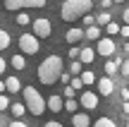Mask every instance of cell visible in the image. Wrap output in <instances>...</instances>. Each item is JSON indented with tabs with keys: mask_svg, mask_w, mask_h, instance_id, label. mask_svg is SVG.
I'll use <instances>...</instances> for the list:
<instances>
[{
	"mask_svg": "<svg viewBox=\"0 0 129 127\" xmlns=\"http://www.w3.org/2000/svg\"><path fill=\"white\" fill-rule=\"evenodd\" d=\"M79 77H81V82H84V86H91L93 84V82H98V77L96 74H93V72H81V74H79Z\"/></svg>",
	"mask_w": 129,
	"mask_h": 127,
	"instance_id": "obj_19",
	"label": "cell"
},
{
	"mask_svg": "<svg viewBox=\"0 0 129 127\" xmlns=\"http://www.w3.org/2000/svg\"><path fill=\"white\" fill-rule=\"evenodd\" d=\"M10 110H12L14 118H22V115L26 113V106H24V103H12V106H10Z\"/></svg>",
	"mask_w": 129,
	"mask_h": 127,
	"instance_id": "obj_21",
	"label": "cell"
},
{
	"mask_svg": "<svg viewBox=\"0 0 129 127\" xmlns=\"http://www.w3.org/2000/svg\"><path fill=\"white\" fill-rule=\"evenodd\" d=\"M79 55H81V48H77V46L69 48V58H72V60H79Z\"/></svg>",
	"mask_w": 129,
	"mask_h": 127,
	"instance_id": "obj_29",
	"label": "cell"
},
{
	"mask_svg": "<svg viewBox=\"0 0 129 127\" xmlns=\"http://www.w3.org/2000/svg\"><path fill=\"white\" fill-rule=\"evenodd\" d=\"M69 74H72V77H79V74H81V62H79V60H72V62H69Z\"/></svg>",
	"mask_w": 129,
	"mask_h": 127,
	"instance_id": "obj_25",
	"label": "cell"
},
{
	"mask_svg": "<svg viewBox=\"0 0 129 127\" xmlns=\"http://www.w3.org/2000/svg\"><path fill=\"white\" fill-rule=\"evenodd\" d=\"M96 60V50L93 48H81V55H79V62H84V65H91V62Z\"/></svg>",
	"mask_w": 129,
	"mask_h": 127,
	"instance_id": "obj_14",
	"label": "cell"
},
{
	"mask_svg": "<svg viewBox=\"0 0 129 127\" xmlns=\"http://www.w3.org/2000/svg\"><path fill=\"white\" fill-rule=\"evenodd\" d=\"M84 38H88V41H98V38H101V27H98V24L86 27V29H84Z\"/></svg>",
	"mask_w": 129,
	"mask_h": 127,
	"instance_id": "obj_15",
	"label": "cell"
},
{
	"mask_svg": "<svg viewBox=\"0 0 129 127\" xmlns=\"http://www.w3.org/2000/svg\"><path fill=\"white\" fill-rule=\"evenodd\" d=\"M10 31H5V29H0V50H5V48H10Z\"/></svg>",
	"mask_w": 129,
	"mask_h": 127,
	"instance_id": "obj_20",
	"label": "cell"
},
{
	"mask_svg": "<svg viewBox=\"0 0 129 127\" xmlns=\"http://www.w3.org/2000/svg\"><path fill=\"white\" fill-rule=\"evenodd\" d=\"M103 70H105V77H115L117 72H120V65H117V60H108L105 65H103Z\"/></svg>",
	"mask_w": 129,
	"mask_h": 127,
	"instance_id": "obj_17",
	"label": "cell"
},
{
	"mask_svg": "<svg viewBox=\"0 0 129 127\" xmlns=\"http://www.w3.org/2000/svg\"><path fill=\"white\" fill-rule=\"evenodd\" d=\"M74 94H77V91H74V89H72L69 84L64 86V98H74Z\"/></svg>",
	"mask_w": 129,
	"mask_h": 127,
	"instance_id": "obj_33",
	"label": "cell"
},
{
	"mask_svg": "<svg viewBox=\"0 0 129 127\" xmlns=\"http://www.w3.org/2000/svg\"><path fill=\"white\" fill-rule=\"evenodd\" d=\"M69 86H72L74 91H79V89H84V82H81V77H74V79L69 82Z\"/></svg>",
	"mask_w": 129,
	"mask_h": 127,
	"instance_id": "obj_28",
	"label": "cell"
},
{
	"mask_svg": "<svg viewBox=\"0 0 129 127\" xmlns=\"http://www.w3.org/2000/svg\"><path fill=\"white\" fill-rule=\"evenodd\" d=\"M122 113L129 115V101H122Z\"/></svg>",
	"mask_w": 129,
	"mask_h": 127,
	"instance_id": "obj_38",
	"label": "cell"
},
{
	"mask_svg": "<svg viewBox=\"0 0 129 127\" xmlns=\"http://www.w3.org/2000/svg\"><path fill=\"white\" fill-rule=\"evenodd\" d=\"M77 101H79V106H81L84 110H93L98 106V94H93V91H84Z\"/></svg>",
	"mask_w": 129,
	"mask_h": 127,
	"instance_id": "obj_8",
	"label": "cell"
},
{
	"mask_svg": "<svg viewBox=\"0 0 129 127\" xmlns=\"http://www.w3.org/2000/svg\"><path fill=\"white\" fill-rule=\"evenodd\" d=\"M10 65H12L14 70H26V58H24L22 53H17V55L10 58Z\"/></svg>",
	"mask_w": 129,
	"mask_h": 127,
	"instance_id": "obj_16",
	"label": "cell"
},
{
	"mask_svg": "<svg viewBox=\"0 0 129 127\" xmlns=\"http://www.w3.org/2000/svg\"><path fill=\"white\" fill-rule=\"evenodd\" d=\"M31 27H34V36H36V38H48L53 34V24H50V19H46V17L34 19Z\"/></svg>",
	"mask_w": 129,
	"mask_h": 127,
	"instance_id": "obj_6",
	"label": "cell"
},
{
	"mask_svg": "<svg viewBox=\"0 0 129 127\" xmlns=\"http://www.w3.org/2000/svg\"><path fill=\"white\" fill-rule=\"evenodd\" d=\"M115 50H117V43L112 41L110 36H101V38H98V43H96V55L110 58V55H115Z\"/></svg>",
	"mask_w": 129,
	"mask_h": 127,
	"instance_id": "obj_7",
	"label": "cell"
},
{
	"mask_svg": "<svg viewBox=\"0 0 129 127\" xmlns=\"http://www.w3.org/2000/svg\"><path fill=\"white\" fill-rule=\"evenodd\" d=\"M84 24H86V27H93V24H96V17H93L91 12H88V14H84Z\"/></svg>",
	"mask_w": 129,
	"mask_h": 127,
	"instance_id": "obj_31",
	"label": "cell"
},
{
	"mask_svg": "<svg viewBox=\"0 0 129 127\" xmlns=\"http://www.w3.org/2000/svg\"><path fill=\"white\" fill-rule=\"evenodd\" d=\"M96 22L101 24V27H108V24L112 22V17H110V12H108V10H103V12H101V14L96 17Z\"/></svg>",
	"mask_w": 129,
	"mask_h": 127,
	"instance_id": "obj_22",
	"label": "cell"
},
{
	"mask_svg": "<svg viewBox=\"0 0 129 127\" xmlns=\"http://www.w3.org/2000/svg\"><path fill=\"white\" fill-rule=\"evenodd\" d=\"M93 7V0H64L60 7V17L62 22H77L79 17L88 14Z\"/></svg>",
	"mask_w": 129,
	"mask_h": 127,
	"instance_id": "obj_2",
	"label": "cell"
},
{
	"mask_svg": "<svg viewBox=\"0 0 129 127\" xmlns=\"http://www.w3.org/2000/svg\"><path fill=\"white\" fill-rule=\"evenodd\" d=\"M5 91H7V89H5V82L0 79V94H5Z\"/></svg>",
	"mask_w": 129,
	"mask_h": 127,
	"instance_id": "obj_41",
	"label": "cell"
},
{
	"mask_svg": "<svg viewBox=\"0 0 129 127\" xmlns=\"http://www.w3.org/2000/svg\"><path fill=\"white\" fill-rule=\"evenodd\" d=\"M60 82H62L64 86H67L69 82H72V74H69V72H62V74H60Z\"/></svg>",
	"mask_w": 129,
	"mask_h": 127,
	"instance_id": "obj_32",
	"label": "cell"
},
{
	"mask_svg": "<svg viewBox=\"0 0 129 127\" xmlns=\"http://www.w3.org/2000/svg\"><path fill=\"white\" fill-rule=\"evenodd\" d=\"M117 65H120V72H122V77H129V60H117Z\"/></svg>",
	"mask_w": 129,
	"mask_h": 127,
	"instance_id": "obj_27",
	"label": "cell"
},
{
	"mask_svg": "<svg viewBox=\"0 0 129 127\" xmlns=\"http://www.w3.org/2000/svg\"><path fill=\"white\" fill-rule=\"evenodd\" d=\"M22 94H24V98H26L24 106H26V110L31 115H43V113H46V98L38 94L36 86H24Z\"/></svg>",
	"mask_w": 129,
	"mask_h": 127,
	"instance_id": "obj_3",
	"label": "cell"
},
{
	"mask_svg": "<svg viewBox=\"0 0 129 127\" xmlns=\"http://www.w3.org/2000/svg\"><path fill=\"white\" fill-rule=\"evenodd\" d=\"M14 22H17L19 27H26V24H31L34 19L29 17V12H17V19H14Z\"/></svg>",
	"mask_w": 129,
	"mask_h": 127,
	"instance_id": "obj_23",
	"label": "cell"
},
{
	"mask_svg": "<svg viewBox=\"0 0 129 127\" xmlns=\"http://www.w3.org/2000/svg\"><path fill=\"white\" fill-rule=\"evenodd\" d=\"M7 106H10L7 96H5V94H0V113H3V110H7Z\"/></svg>",
	"mask_w": 129,
	"mask_h": 127,
	"instance_id": "obj_30",
	"label": "cell"
},
{
	"mask_svg": "<svg viewBox=\"0 0 129 127\" xmlns=\"http://www.w3.org/2000/svg\"><path fill=\"white\" fill-rule=\"evenodd\" d=\"M110 5H112V0H101V7H103V10H108Z\"/></svg>",
	"mask_w": 129,
	"mask_h": 127,
	"instance_id": "obj_40",
	"label": "cell"
},
{
	"mask_svg": "<svg viewBox=\"0 0 129 127\" xmlns=\"http://www.w3.org/2000/svg\"><path fill=\"white\" fill-rule=\"evenodd\" d=\"M10 127H29V125L22 122V120H12V122H10Z\"/></svg>",
	"mask_w": 129,
	"mask_h": 127,
	"instance_id": "obj_35",
	"label": "cell"
},
{
	"mask_svg": "<svg viewBox=\"0 0 129 127\" xmlns=\"http://www.w3.org/2000/svg\"><path fill=\"white\" fill-rule=\"evenodd\" d=\"M62 67H64V62H62L60 55H48L46 60H41V65H38V70H36L38 82H41V84H46V86L55 84V82L60 79V74L64 72Z\"/></svg>",
	"mask_w": 129,
	"mask_h": 127,
	"instance_id": "obj_1",
	"label": "cell"
},
{
	"mask_svg": "<svg viewBox=\"0 0 129 127\" xmlns=\"http://www.w3.org/2000/svg\"><path fill=\"white\" fill-rule=\"evenodd\" d=\"M64 110H67V113H79V101L77 98H64Z\"/></svg>",
	"mask_w": 129,
	"mask_h": 127,
	"instance_id": "obj_18",
	"label": "cell"
},
{
	"mask_svg": "<svg viewBox=\"0 0 129 127\" xmlns=\"http://www.w3.org/2000/svg\"><path fill=\"white\" fill-rule=\"evenodd\" d=\"M46 127H62V125L57 122V120H48V122H46Z\"/></svg>",
	"mask_w": 129,
	"mask_h": 127,
	"instance_id": "obj_39",
	"label": "cell"
},
{
	"mask_svg": "<svg viewBox=\"0 0 129 127\" xmlns=\"http://www.w3.org/2000/svg\"><path fill=\"white\" fill-rule=\"evenodd\" d=\"M19 50H22V55H36L41 50V43L34 34H22L19 36Z\"/></svg>",
	"mask_w": 129,
	"mask_h": 127,
	"instance_id": "obj_5",
	"label": "cell"
},
{
	"mask_svg": "<svg viewBox=\"0 0 129 127\" xmlns=\"http://www.w3.org/2000/svg\"><path fill=\"white\" fill-rule=\"evenodd\" d=\"M124 127H129V120H127V125H124Z\"/></svg>",
	"mask_w": 129,
	"mask_h": 127,
	"instance_id": "obj_44",
	"label": "cell"
},
{
	"mask_svg": "<svg viewBox=\"0 0 129 127\" xmlns=\"http://www.w3.org/2000/svg\"><path fill=\"white\" fill-rule=\"evenodd\" d=\"M72 125L74 127H91V118H88V113H84V110L74 113L72 115Z\"/></svg>",
	"mask_w": 129,
	"mask_h": 127,
	"instance_id": "obj_11",
	"label": "cell"
},
{
	"mask_svg": "<svg viewBox=\"0 0 129 127\" xmlns=\"http://www.w3.org/2000/svg\"><path fill=\"white\" fill-rule=\"evenodd\" d=\"M64 41L67 43H79V41H84V29H67V34H64Z\"/></svg>",
	"mask_w": 129,
	"mask_h": 127,
	"instance_id": "obj_12",
	"label": "cell"
},
{
	"mask_svg": "<svg viewBox=\"0 0 129 127\" xmlns=\"http://www.w3.org/2000/svg\"><path fill=\"white\" fill-rule=\"evenodd\" d=\"M122 22L129 24V7H124V12H122Z\"/></svg>",
	"mask_w": 129,
	"mask_h": 127,
	"instance_id": "obj_36",
	"label": "cell"
},
{
	"mask_svg": "<svg viewBox=\"0 0 129 127\" xmlns=\"http://www.w3.org/2000/svg\"><path fill=\"white\" fill-rule=\"evenodd\" d=\"M98 94L101 96H112L115 94V82H112V77H101V79H98Z\"/></svg>",
	"mask_w": 129,
	"mask_h": 127,
	"instance_id": "obj_9",
	"label": "cell"
},
{
	"mask_svg": "<svg viewBox=\"0 0 129 127\" xmlns=\"http://www.w3.org/2000/svg\"><path fill=\"white\" fill-rule=\"evenodd\" d=\"M122 48H124V53H129V41H124V46H122Z\"/></svg>",
	"mask_w": 129,
	"mask_h": 127,
	"instance_id": "obj_42",
	"label": "cell"
},
{
	"mask_svg": "<svg viewBox=\"0 0 129 127\" xmlns=\"http://www.w3.org/2000/svg\"><path fill=\"white\" fill-rule=\"evenodd\" d=\"M5 70H7V60H5V58H0V74H3Z\"/></svg>",
	"mask_w": 129,
	"mask_h": 127,
	"instance_id": "obj_37",
	"label": "cell"
},
{
	"mask_svg": "<svg viewBox=\"0 0 129 127\" xmlns=\"http://www.w3.org/2000/svg\"><path fill=\"white\" fill-rule=\"evenodd\" d=\"M48 0H5V10L7 12H22V10H38L46 7Z\"/></svg>",
	"mask_w": 129,
	"mask_h": 127,
	"instance_id": "obj_4",
	"label": "cell"
},
{
	"mask_svg": "<svg viewBox=\"0 0 129 127\" xmlns=\"http://www.w3.org/2000/svg\"><path fill=\"white\" fill-rule=\"evenodd\" d=\"M91 127H117V125H115V120H110V118H98Z\"/></svg>",
	"mask_w": 129,
	"mask_h": 127,
	"instance_id": "obj_24",
	"label": "cell"
},
{
	"mask_svg": "<svg viewBox=\"0 0 129 127\" xmlns=\"http://www.w3.org/2000/svg\"><path fill=\"white\" fill-rule=\"evenodd\" d=\"M120 34H122V38H129V24H124V27L120 29Z\"/></svg>",
	"mask_w": 129,
	"mask_h": 127,
	"instance_id": "obj_34",
	"label": "cell"
},
{
	"mask_svg": "<svg viewBox=\"0 0 129 127\" xmlns=\"http://www.w3.org/2000/svg\"><path fill=\"white\" fill-rule=\"evenodd\" d=\"M112 3H127V0H112Z\"/></svg>",
	"mask_w": 129,
	"mask_h": 127,
	"instance_id": "obj_43",
	"label": "cell"
},
{
	"mask_svg": "<svg viewBox=\"0 0 129 127\" xmlns=\"http://www.w3.org/2000/svg\"><path fill=\"white\" fill-rule=\"evenodd\" d=\"M5 89H7V94H19V91H22L19 77H7V79H5Z\"/></svg>",
	"mask_w": 129,
	"mask_h": 127,
	"instance_id": "obj_13",
	"label": "cell"
},
{
	"mask_svg": "<svg viewBox=\"0 0 129 127\" xmlns=\"http://www.w3.org/2000/svg\"><path fill=\"white\" fill-rule=\"evenodd\" d=\"M46 108L50 110V113H60V110L64 108V101H62V96H57V94L48 96V101H46Z\"/></svg>",
	"mask_w": 129,
	"mask_h": 127,
	"instance_id": "obj_10",
	"label": "cell"
},
{
	"mask_svg": "<svg viewBox=\"0 0 129 127\" xmlns=\"http://www.w3.org/2000/svg\"><path fill=\"white\" fill-rule=\"evenodd\" d=\"M120 29H122V27H120L117 22H110V24L105 27V31H108V36L112 38V36H117V34H120Z\"/></svg>",
	"mask_w": 129,
	"mask_h": 127,
	"instance_id": "obj_26",
	"label": "cell"
}]
</instances>
